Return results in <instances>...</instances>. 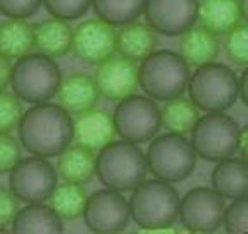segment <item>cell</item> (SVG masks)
<instances>
[{"instance_id": "cb8c5ba5", "label": "cell", "mask_w": 248, "mask_h": 234, "mask_svg": "<svg viewBox=\"0 0 248 234\" xmlns=\"http://www.w3.org/2000/svg\"><path fill=\"white\" fill-rule=\"evenodd\" d=\"M11 227L19 234H59L64 231L62 219L48 205L42 203H30L17 212Z\"/></svg>"}, {"instance_id": "7c38bea8", "label": "cell", "mask_w": 248, "mask_h": 234, "mask_svg": "<svg viewBox=\"0 0 248 234\" xmlns=\"http://www.w3.org/2000/svg\"><path fill=\"white\" fill-rule=\"evenodd\" d=\"M85 222L93 233H119L128 227L129 203L116 190H97L88 196L85 207Z\"/></svg>"}, {"instance_id": "74e56055", "label": "cell", "mask_w": 248, "mask_h": 234, "mask_svg": "<svg viewBox=\"0 0 248 234\" xmlns=\"http://www.w3.org/2000/svg\"><path fill=\"white\" fill-rule=\"evenodd\" d=\"M247 140H248V129L241 128L240 138H238V150H240L243 155H247Z\"/></svg>"}, {"instance_id": "f1b7e54d", "label": "cell", "mask_w": 248, "mask_h": 234, "mask_svg": "<svg viewBox=\"0 0 248 234\" xmlns=\"http://www.w3.org/2000/svg\"><path fill=\"white\" fill-rule=\"evenodd\" d=\"M226 54L228 58L236 66H247L248 64V33L247 26L240 23L231 31L226 33Z\"/></svg>"}, {"instance_id": "ba28073f", "label": "cell", "mask_w": 248, "mask_h": 234, "mask_svg": "<svg viewBox=\"0 0 248 234\" xmlns=\"http://www.w3.org/2000/svg\"><path fill=\"white\" fill-rule=\"evenodd\" d=\"M240 128L229 116L222 112H209L198 117L191 129V146L195 153L210 162H219L238 152Z\"/></svg>"}, {"instance_id": "ffe728a7", "label": "cell", "mask_w": 248, "mask_h": 234, "mask_svg": "<svg viewBox=\"0 0 248 234\" xmlns=\"http://www.w3.org/2000/svg\"><path fill=\"white\" fill-rule=\"evenodd\" d=\"M212 186L222 198H241L248 191V169L245 159L228 157L212 171Z\"/></svg>"}, {"instance_id": "f546056e", "label": "cell", "mask_w": 248, "mask_h": 234, "mask_svg": "<svg viewBox=\"0 0 248 234\" xmlns=\"http://www.w3.org/2000/svg\"><path fill=\"white\" fill-rule=\"evenodd\" d=\"M23 107L19 98L9 91H0V133H11L21 122Z\"/></svg>"}, {"instance_id": "ac0fdd59", "label": "cell", "mask_w": 248, "mask_h": 234, "mask_svg": "<svg viewBox=\"0 0 248 234\" xmlns=\"http://www.w3.org/2000/svg\"><path fill=\"white\" fill-rule=\"evenodd\" d=\"M243 4L240 0H202L197 19L200 26L214 35H226L243 19Z\"/></svg>"}, {"instance_id": "83f0119b", "label": "cell", "mask_w": 248, "mask_h": 234, "mask_svg": "<svg viewBox=\"0 0 248 234\" xmlns=\"http://www.w3.org/2000/svg\"><path fill=\"white\" fill-rule=\"evenodd\" d=\"M92 4L98 19L110 26H124L138 19L145 0H92Z\"/></svg>"}, {"instance_id": "2e32d148", "label": "cell", "mask_w": 248, "mask_h": 234, "mask_svg": "<svg viewBox=\"0 0 248 234\" xmlns=\"http://www.w3.org/2000/svg\"><path fill=\"white\" fill-rule=\"evenodd\" d=\"M116 136L114 117L104 110H88L78 116L73 128V140L90 150H102Z\"/></svg>"}, {"instance_id": "3957f363", "label": "cell", "mask_w": 248, "mask_h": 234, "mask_svg": "<svg viewBox=\"0 0 248 234\" xmlns=\"http://www.w3.org/2000/svg\"><path fill=\"white\" fill-rule=\"evenodd\" d=\"M147 162L138 145L128 141H110L98 150L95 159V174L102 184L116 191L135 190L147 176Z\"/></svg>"}, {"instance_id": "d6a6232c", "label": "cell", "mask_w": 248, "mask_h": 234, "mask_svg": "<svg viewBox=\"0 0 248 234\" xmlns=\"http://www.w3.org/2000/svg\"><path fill=\"white\" fill-rule=\"evenodd\" d=\"M42 0H0V12L9 19H26L36 14Z\"/></svg>"}, {"instance_id": "9a60e30c", "label": "cell", "mask_w": 248, "mask_h": 234, "mask_svg": "<svg viewBox=\"0 0 248 234\" xmlns=\"http://www.w3.org/2000/svg\"><path fill=\"white\" fill-rule=\"evenodd\" d=\"M95 83L102 97L119 102L133 95L140 86V74L136 62L126 57H110L98 64Z\"/></svg>"}, {"instance_id": "8fae6325", "label": "cell", "mask_w": 248, "mask_h": 234, "mask_svg": "<svg viewBox=\"0 0 248 234\" xmlns=\"http://www.w3.org/2000/svg\"><path fill=\"white\" fill-rule=\"evenodd\" d=\"M224 198L214 188H193L179 200L178 217L188 231L212 233L222 224Z\"/></svg>"}, {"instance_id": "603a6c76", "label": "cell", "mask_w": 248, "mask_h": 234, "mask_svg": "<svg viewBox=\"0 0 248 234\" xmlns=\"http://www.w3.org/2000/svg\"><path fill=\"white\" fill-rule=\"evenodd\" d=\"M155 47L157 35L145 23L133 21L124 24L123 29L117 33V52L133 62H141L152 52H155Z\"/></svg>"}, {"instance_id": "5b68a950", "label": "cell", "mask_w": 248, "mask_h": 234, "mask_svg": "<svg viewBox=\"0 0 248 234\" xmlns=\"http://www.w3.org/2000/svg\"><path fill=\"white\" fill-rule=\"evenodd\" d=\"M9 85L16 97L36 105L55 97L61 85V71L54 58L43 54H28L12 66Z\"/></svg>"}, {"instance_id": "e0dca14e", "label": "cell", "mask_w": 248, "mask_h": 234, "mask_svg": "<svg viewBox=\"0 0 248 234\" xmlns=\"http://www.w3.org/2000/svg\"><path fill=\"white\" fill-rule=\"evenodd\" d=\"M55 95L59 98V105L76 116L95 109L100 98V91H98L95 79L83 73H76V74L67 76L66 79H61Z\"/></svg>"}, {"instance_id": "7a4b0ae2", "label": "cell", "mask_w": 248, "mask_h": 234, "mask_svg": "<svg viewBox=\"0 0 248 234\" xmlns=\"http://www.w3.org/2000/svg\"><path fill=\"white\" fill-rule=\"evenodd\" d=\"M128 203L133 220L141 229H169L170 224L178 219L179 196L167 181H141L133 190Z\"/></svg>"}, {"instance_id": "5bb4252c", "label": "cell", "mask_w": 248, "mask_h": 234, "mask_svg": "<svg viewBox=\"0 0 248 234\" xmlns=\"http://www.w3.org/2000/svg\"><path fill=\"white\" fill-rule=\"evenodd\" d=\"M198 0H145L147 24L167 36L183 35L197 21Z\"/></svg>"}, {"instance_id": "836d02e7", "label": "cell", "mask_w": 248, "mask_h": 234, "mask_svg": "<svg viewBox=\"0 0 248 234\" xmlns=\"http://www.w3.org/2000/svg\"><path fill=\"white\" fill-rule=\"evenodd\" d=\"M21 160V146L9 133H0V174L11 172Z\"/></svg>"}, {"instance_id": "9c48e42d", "label": "cell", "mask_w": 248, "mask_h": 234, "mask_svg": "<svg viewBox=\"0 0 248 234\" xmlns=\"http://www.w3.org/2000/svg\"><path fill=\"white\" fill-rule=\"evenodd\" d=\"M116 134L133 145L147 143L160 128V109L150 97L129 95L119 100L114 112Z\"/></svg>"}, {"instance_id": "52a82bcc", "label": "cell", "mask_w": 248, "mask_h": 234, "mask_svg": "<svg viewBox=\"0 0 248 234\" xmlns=\"http://www.w3.org/2000/svg\"><path fill=\"white\" fill-rule=\"evenodd\" d=\"M147 169L167 183L185 181L197 165V153L183 134L166 133L152 140L145 153Z\"/></svg>"}, {"instance_id": "7402d4cb", "label": "cell", "mask_w": 248, "mask_h": 234, "mask_svg": "<svg viewBox=\"0 0 248 234\" xmlns=\"http://www.w3.org/2000/svg\"><path fill=\"white\" fill-rule=\"evenodd\" d=\"M179 55L188 66H203L214 62L219 55V42L214 33L205 28L191 26L181 35L179 40Z\"/></svg>"}, {"instance_id": "8992f818", "label": "cell", "mask_w": 248, "mask_h": 234, "mask_svg": "<svg viewBox=\"0 0 248 234\" xmlns=\"http://www.w3.org/2000/svg\"><path fill=\"white\" fill-rule=\"evenodd\" d=\"M186 88L198 110L224 112L238 98V76L224 64L209 62L198 66Z\"/></svg>"}, {"instance_id": "4316f807", "label": "cell", "mask_w": 248, "mask_h": 234, "mask_svg": "<svg viewBox=\"0 0 248 234\" xmlns=\"http://www.w3.org/2000/svg\"><path fill=\"white\" fill-rule=\"evenodd\" d=\"M86 191L83 184L67 183L57 184L48 196V207L61 219H76L83 215L86 207Z\"/></svg>"}, {"instance_id": "d4e9b609", "label": "cell", "mask_w": 248, "mask_h": 234, "mask_svg": "<svg viewBox=\"0 0 248 234\" xmlns=\"http://www.w3.org/2000/svg\"><path fill=\"white\" fill-rule=\"evenodd\" d=\"M35 48L33 26L23 19H7L0 23V54L9 58H21Z\"/></svg>"}, {"instance_id": "1f68e13d", "label": "cell", "mask_w": 248, "mask_h": 234, "mask_svg": "<svg viewBox=\"0 0 248 234\" xmlns=\"http://www.w3.org/2000/svg\"><path fill=\"white\" fill-rule=\"evenodd\" d=\"M42 2L48 14L64 21L81 17L92 4V0H42Z\"/></svg>"}, {"instance_id": "4dcf8cb0", "label": "cell", "mask_w": 248, "mask_h": 234, "mask_svg": "<svg viewBox=\"0 0 248 234\" xmlns=\"http://www.w3.org/2000/svg\"><path fill=\"white\" fill-rule=\"evenodd\" d=\"M224 229L231 234H243L248 231V200L247 196L234 198L222 214Z\"/></svg>"}, {"instance_id": "8d00e7d4", "label": "cell", "mask_w": 248, "mask_h": 234, "mask_svg": "<svg viewBox=\"0 0 248 234\" xmlns=\"http://www.w3.org/2000/svg\"><path fill=\"white\" fill-rule=\"evenodd\" d=\"M247 81H248V73L245 71L241 78H238V97L243 100V103L247 105L248 103V98H247Z\"/></svg>"}, {"instance_id": "44dd1931", "label": "cell", "mask_w": 248, "mask_h": 234, "mask_svg": "<svg viewBox=\"0 0 248 234\" xmlns=\"http://www.w3.org/2000/svg\"><path fill=\"white\" fill-rule=\"evenodd\" d=\"M55 171L61 179L67 183L85 184L95 176V155L93 150L83 145H69L59 153Z\"/></svg>"}, {"instance_id": "6da1fadb", "label": "cell", "mask_w": 248, "mask_h": 234, "mask_svg": "<svg viewBox=\"0 0 248 234\" xmlns=\"http://www.w3.org/2000/svg\"><path fill=\"white\" fill-rule=\"evenodd\" d=\"M71 114L55 103H36L28 109L17 126L23 148L31 155L55 157L73 141Z\"/></svg>"}, {"instance_id": "30bf717a", "label": "cell", "mask_w": 248, "mask_h": 234, "mask_svg": "<svg viewBox=\"0 0 248 234\" xmlns=\"http://www.w3.org/2000/svg\"><path fill=\"white\" fill-rule=\"evenodd\" d=\"M57 186V171L43 157L19 160L9 174V190L19 202L42 203Z\"/></svg>"}, {"instance_id": "e575fe53", "label": "cell", "mask_w": 248, "mask_h": 234, "mask_svg": "<svg viewBox=\"0 0 248 234\" xmlns=\"http://www.w3.org/2000/svg\"><path fill=\"white\" fill-rule=\"evenodd\" d=\"M19 212V200L16 198L11 190L0 188V233L11 226L14 217Z\"/></svg>"}, {"instance_id": "d590c367", "label": "cell", "mask_w": 248, "mask_h": 234, "mask_svg": "<svg viewBox=\"0 0 248 234\" xmlns=\"http://www.w3.org/2000/svg\"><path fill=\"white\" fill-rule=\"evenodd\" d=\"M11 73H12L11 58L5 57L4 54H0V91L5 90V86L11 83Z\"/></svg>"}, {"instance_id": "d6986e66", "label": "cell", "mask_w": 248, "mask_h": 234, "mask_svg": "<svg viewBox=\"0 0 248 234\" xmlns=\"http://www.w3.org/2000/svg\"><path fill=\"white\" fill-rule=\"evenodd\" d=\"M35 48L46 57L66 55L73 48V28L64 19H46L33 26Z\"/></svg>"}, {"instance_id": "277c9868", "label": "cell", "mask_w": 248, "mask_h": 234, "mask_svg": "<svg viewBox=\"0 0 248 234\" xmlns=\"http://www.w3.org/2000/svg\"><path fill=\"white\" fill-rule=\"evenodd\" d=\"M140 86L150 98L170 100L186 90L190 69L181 55L172 50L152 52L138 67Z\"/></svg>"}, {"instance_id": "484cf974", "label": "cell", "mask_w": 248, "mask_h": 234, "mask_svg": "<svg viewBox=\"0 0 248 234\" xmlns=\"http://www.w3.org/2000/svg\"><path fill=\"white\" fill-rule=\"evenodd\" d=\"M198 109L190 98L174 97L166 100L164 107L160 109V126L176 134L191 133L193 126L198 121Z\"/></svg>"}, {"instance_id": "4fadbf2b", "label": "cell", "mask_w": 248, "mask_h": 234, "mask_svg": "<svg viewBox=\"0 0 248 234\" xmlns=\"http://www.w3.org/2000/svg\"><path fill=\"white\" fill-rule=\"evenodd\" d=\"M73 50L86 64H102L117 52V33L102 19H86L73 29Z\"/></svg>"}]
</instances>
